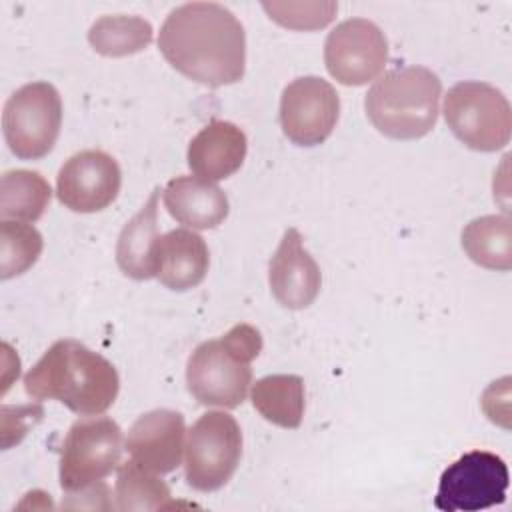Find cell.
<instances>
[{
  "instance_id": "d4e9b609",
  "label": "cell",
  "mask_w": 512,
  "mask_h": 512,
  "mask_svg": "<svg viewBox=\"0 0 512 512\" xmlns=\"http://www.w3.org/2000/svg\"><path fill=\"white\" fill-rule=\"evenodd\" d=\"M264 10L270 14V18L286 28L294 30H316L332 22L336 4L334 2H320V4H308V2H264Z\"/></svg>"
},
{
  "instance_id": "4fadbf2b",
  "label": "cell",
  "mask_w": 512,
  "mask_h": 512,
  "mask_svg": "<svg viewBox=\"0 0 512 512\" xmlns=\"http://www.w3.org/2000/svg\"><path fill=\"white\" fill-rule=\"evenodd\" d=\"M186 424L176 410L158 408L136 418L126 436L130 460L154 474H168L180 466Z\"/></svg>"
},
{
  "instance_id": "ba28073f",
  "label": "cell",
  "mask_w": 512,
  "mask_h": 512,
  "mask_svg": "<svg viewBox=\"0 0 512 512\" xmlns=\"http://www.w3.org/2000/svg\"><path fill=\"white\" fill-rule=\"evenodd\" d=\"M186 482L200 492L220 490L242 458V430L234 416L212 410L202 414L186 436Z\"/></svg>"
},
{
  "instance_id": "7c38bea8",
  "label": "cell",
  "mask_w": 512,
  "mask_h": 512,
  "mask_svg": "<svg viewBox=\"0 0 512 512\" xmlns=\"http://www.w3.org/2000/svg\"><path fill=\"white\" fill-rule=\"evenodd\" d=\"M120 186V166L104 150H82L70 156L56 176L60 204L82 214L108 208L116 200Z\"/></svg>"
},
{
  "instance_id": "2e32d148",
  "label": "cell",
  "mask_w": 512,
  "mask_h": 512,
  "mask_svg": "<svg viewBox=\"0 0 512 512\" xmlns=\"http://www.w3.org/2000/svg\"><path fill=\"white\" fill-rule=\"evenodd\" d=\"M248 150L242 128L226 120L204 126L188 144L190 170L208 182H218L240 170Z\"/></svg>"
},
{
  "instance_id": "277c9868",
  "label": "cell",
  "mask_w": 512,
  "mask_h": 512,
  "mask_svg": "<svg viewBox=\"0 0 512 512\" xmlns=\"http://www.w3.org/2000/svg\"><path fill=\"white\" fill-rule=\"evenodd\" d=\"M442 82L424 66L396 68L368 90L364 108L372 126L394 140L426 136L438 120Z\"/></svg>"
},
{
  "instance_id": "44dd1931",
  "label": "cell",
  "mask_w": 512,
  "mask_h": 512,
  "mask_svg": "<svg viewBox=\"0 0 512 512\" xmlns=\"http://www.w3.org/2000/svg\"><path fill=\"white\" fill-rule=\"evenodd\" d=\"M52 188L36 170H8L0 178L2 220L36 222L48 208Z\"/></svg>"
},
{
  "instance_id": "ac0fdd59",
  "label": "cell",
  "mask_w": 512,
  "mask_h": 512,
  "mask_svg": "<svg viewBox=\"0 0 512 512\" xmlns=\"http://www.w3.org/2000/svg\"><path fill=\"white\" fill-rule=\"evenodd\" d=\"M158 194L154 188L144 206L122 228L116 242V264L128 278L148 280L154 276V250L158 244Z\"/></svg>"
},
{
  "instance_id": "30bf717a",
  "label": "cell",
  "mask_w": 512,
  "mask_h": 512,
  "mask_svg": "<svg viewBox=\"0 0 512 512\" xmlns=\"http://www.w3.org/2000/svg\"><path fill=\"white\" fill-rule=\"evenodd\" d=\"M386 60L388 40L366 18H348L336 24L324 42L326 70L344 86H362L376 80Z\"/></svg>"
},
{
  "instance_id": "8992f818",
  "label": "cell",
  "mask_w": 512,
  "mask_h": 512,
  "mask_svg": "<svg viewBox=\"0 0 512 512\" xmlns=\"http://www.w3.org/2000/svg\"><path fill=\"white\" fill-rule=\"evenodd\" d=\"M122 430L108 416L78 418L60 450V486L76 494L96 486L120 466Z\"/></svg>"
},
{
  "instance_id": "8fae6325",
  "label": "cell",
  "mask_w": 512,
  "mask_h": 512,
  "mask_svg": "<svg viewBox=\"0 0 512 512\" xmlns=\"http://www.w3.org/2000/svg\"><path fill=\"white\" fill-rule=\"evenodd\" d=\"M340 98L330 82L318 76L292 80L280 98V126L298 146H318L336 128Z\"/></svg>"
},
{
  "instance_id": "5bb4252c",
  "label": "cell",
  "mask_w": 512,
  "mask_h": 512,
  "mask_svg": "<svg viewBox=\"0 0 512 512\" xmlns=\"http://www.w3.org/2000/svg\"><path fill=\"white\" fill-rule=\"evenodd\" d=\"M268 282L272 296L290 310L308 308L322 286V274L316 260L302 244L296 228H288L270 260Z\"/></svg>"
},
{
  "instance_id": "e0dca14e",
  "label": "cell",
  "mask_w": 512,
  "mask_h": 512,
  "mask_svg": "<svg viewBox=\"0 0 512 512\" xmlns=\"http://www.w3.org/2000/svg\"><path fill=\"white\" fill-rule=\"evenodd\" d=\"M162 198L168 214L192 230L216 228L230 212L226 192L214 182L198 176L172 178L166 184Z\"/></svg>"
},
{
  "instance_id": "52a82bcc",
  "label": "cell",
  "mask_w": 512,
  "mask_h": 512,
  "mask_svg": "<svg viewBox=\"0 0 512 512\" xmlns=\"http://www.w3.org/2000/svg\"><path fill=\"white\" fill-rule=\"evenodd\" d=\"M60 126L62 100L48 82L24 84L4 104V138L12 154L22 160L46 156L58 140Z\"/></svg>"
},
{
  "instance_id": "ffe728a7",
  "label": "cell",
  "mask_w": 512,
  "mask_h": 512,
  "mask_svg": "<svg viewBox=\"0 0 512 512\" xmlns=\"http://www.w3.org/2000/svg\"><path fill=\"white\" fill-rule=\"evenodd\" d=\"M466 256L488 270L506 272L512 268V220L508 214L474 218L462 230Z\"/></svg>"
},
{
  "instance_id": "d6986e66",
  "label": "cell",
  "mask_w": 512,
  "mask_h": 512,
  "mask_svg": "<svg viewBox=\"0 0 512 512\" xmlns=\"http://www.w3.org/2000/svg\"><path fill=\"white\" fill-rule=\"evenodd\" d=\"M304 380L296 374H270L252 384L250 400L260 416L280 428H298L306 406Z\"/></svg>"
},
{
  "instance_id": "6da1fadb",
  "label": "cell",
  "mask_w": 512,
  "mask_h": 512,
  "mask_svg": "<svg viewBox=\"0 0 512 512\" xmlns=\"http://www.w3.org/2000/svg\"><path fill=\"white\" fill-rule=\"evenodd\" d=\"M158 48L174 70L210 88L234 84L246 70L244 26L216 2L174 8L160 28Z\"/></svg>"
},
{
  "instance_id": "9a60e30c",
  "label": "cell",
  "mask_w": 512,
  "mask_h": 512,
  "mask_svg": "<svg viewBox=\"0 0 512 512\" xmlns=\"http://www.w3.org/2000/svg\"><path fill=\"white\" fill-rule=\"evenodd\" d=\"M210 254L204 238L188 228H176L158 238L154 276L166 288L184 292L196 288L208 272Z\"/></svg>"
},
{
  "instance_id": "9c48e42d",
  "label": "cell",
  "mask_w": 512,
  "mask_h": 512,
  "mask_svg": "<svg viewBox=\"0 0 512 512\" xmlns=\"http://www.w3.org/2000/svg\"><path fill=\"white\" fill-rule=\"evenodd\" d=\"M510 474L506 462L488 450H470L440 476L434 506L442 512H476L506 500Z\"/></svg>"
},
{
  "instance_id": "5b68a950",
  "label": "cell",
  "mask_w": 512,
  "mask_h": 512,
  "mask_svg": "<svg viewBox=\"0 0 512 512\" xmlns=\"http://www.w3.org/2000/svg\"><path fill=\"white\" fill-rule=\"evenodd\" d=\"M444 120L454 136L472 150L496 152L510 142V102L486 82L454 84L444 96Z\"/></svg>"
},
{
  "instance_id": "7402d4cb",
  "label": "cell",
  "mask_w": 512,
  "mask_h": 512,
  "mask_svg": "<svg viewBox=\"0 0 512 512\" xmlns=\"http://www.w3.org/2000/svg\"><path fill=\"white\" fill-rule=\"evenodd\" d=\"M154 38L152 24L140 16H102L88 32L90 46L108 58H120L136 54L150 46Z\"/></svg>"
},
{
  "instance_id": "7a4b0ae2",
  "label": "cell",
  "mask_w": 512,
  "mask_h": 512,
  "mask_svg": "<svg viewBox=\"0 0 512 512\" xmlns=\"http://www.w3.org/2000/svg\"><path fill=\"white\" fill-rule=\"evenodd\" d=\"M24 390L34 400H58L80 416L106 412L120 390L110 360L78 340L54 342L24 376Z\"/></svg>"
},
{
  "instance_id": "3957f363",
  "label": "cell",
  "mask_w": 512,
  "mask_h": 512,
  "mask_svg": "<svg viewBox=\"0 0 512 512\" xmlns=\"http://www.w3.org/2000/svg\"><path fill=\"white\" fill-rule=\"evenodd\" d=\"M262 336L252 324H236L224 336L198 344L186 364L188 392L202 406L236 408L252 384V360Z\"/></svg>"
},
{
  "instance_id": "cb8c5ba5",
  "label": "cell",
  "mask_w": 512,
  "mask_h": 512,
  "mask_svg": "<svg viewBox=\"0 0 512 512\" xmlns=\"http://www.w3.org/2000/svg\"><path fill=\"white\" fill-rule=\"evenodd\" d=\"M40 232L20 220L0 222V278L8 280L24 274L42 254Z\"/></svg>"
},
{
  "instance_id": "603a6c76",
  "label": "cell",
  "mask_w": 512,
  "mask_h": 512,
  "mask_svg": "<svg viewBox=\"0 0 512 512\" xmlns=\"http://www.w3.org/2000/svg\"><path fill=\"white\" fill-rule=\"evenodd\" d=\"M118 510H160L170 506V488L154 472L144 470L134 460L118 466L114 486Z\"/></svg>"
}]
</instances>
